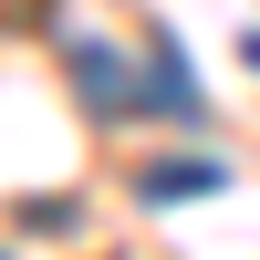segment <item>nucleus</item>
<instances>
[{
  "label": "nucleus",
  "instance_id": "nucleus-1",
  "mask_svg": "<svg viewBox=\"0 0 260 260\" xmlns=\"http://www.w3.org/2000/svg\"><path fill=\"white\" fill-rule=\"evenodd\" d=\"M198 187H219V167H156V177H146V198L177 208V198H198Z\"/></svg>",
  "mask_w": 260,
  "mask_h": 260
}]
</instances>
